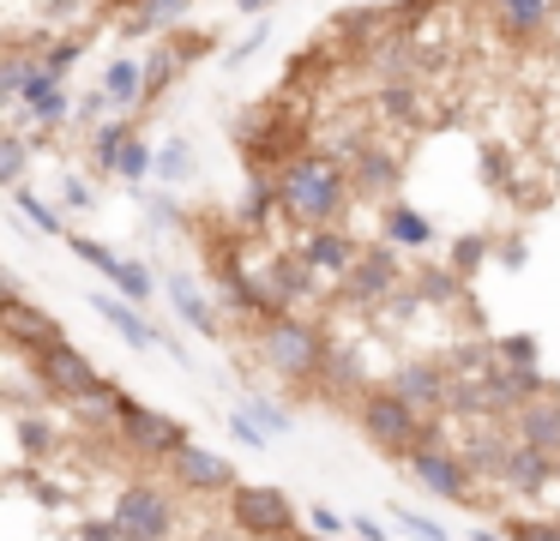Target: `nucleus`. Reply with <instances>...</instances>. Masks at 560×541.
I'll return each instance as SVG.
<instances>
[{"label":"nucleus","instance_id":"09e8293b","mask_svg":"<svg viewBox=\"0 0 560 541\" xmlns=\"http://www.w3.org/2000/svg\"><path fill=\"white\" fill-rule=\"evenodd\" d=\"M350 529H355V536H362V541H392V529L380 524L374 511H355V517H350Z\"/></svg>","mask_w":560,"mask_h":541},{"label":"nucleus","instance_id":"39448f33","mask_svg":"<svg viewBox=\"0 0 560 541\" xmlns=\"http://www.w3.org/2000/svg\"><path fill=\"white\" fill-rule=\"evenodd\" d=\"M259 355H266L271 373H283V379H319V367H326V337H319L307 319L283 313V319L266 325V337H259Z\"/></svg>","mask_w":560,"mask_h":541},{"label":"nucleus","instance_id":"72a5a7b5","mask_svg":"<svg viewBox=\"0 0 560 541\" xmlns=\"http://www.w3.org/2000/svg\"><path fill=\"white\" fill-rule=\"evenodd\" d=\"M380 115H392V120H422V103H416V91L404 79H386L380 84Z\"/></svg>","mask_w":560,"mask_h":541},{"label":"nucleus","instance_id":"f257e3e1","mask_svg":"<svg viewBox=\"0 0 560 541\" xmlns=\"http://www.w3.org/2000/svg\"><path fill=\"white\" fill-rule=\"evenodd\" d=\"M355 199L350 163L331 151H302L278 168V211L302 228H331Z\"/></svg>","mask_w":560,"mask_h":541},{"label":"nucleus","instance_id":"2f4dec72","mask_svg":"<svg viewBox=\"0 0 560 541\" xmlns=\"http://www.w3.org/2000/svg\"><path fill=\"white\" fill-rule=\"evenodd\" d=\"M476 175H482L494 192H512V151L500 139H488L482 151H476Z\"/></svg>","mask_w":560,"mask_h":541},{"label":"nucleus","instance_id":"49530a36","mask_svg":"<svg viewBox=\"0 0 560 541\" xmlns=\"http://www.w3.org/2000/svg\"><path fill=\"white\" fill-rule=\"evenodd\" d=\"M307 524H314L319 536H343V529H350V517H338L331 505H307Z\"/></svg>","mask_w":560,"mask_h":541},{"label":"nucleus","instance_id":"1a4fd4ad","mask_svg":"<svg viewBox=\"0 0 560 541\" xmlns=\"http://www.w3.org/2000/svg\"><path fill=\"white\" fill-rule=\"evenodd\" d=\"M404 463H410V475H416V487H422V493L470 505V463H464V457H452L446 445H422V451H410Z\"/></svg>","mask_w":560,"mask_h":541},{"label":"nucleus","instance_id":"393cba45","mask_svg":"<svg viewBox=\"0 0 560 541\" xmlns=\"http://www.w3.org/2000/svg\"><path fill=\"white\" fill-rule=\"evenodd\" d=\"M170 307L182 313V325H194L199 337H223L218 307L206 301V289H194V277H170Z\"/></svg>","mask_w":560,"mask_h":541},{"label":"nucleus","instance_id":"bb28decb","mask_svg":"<svg viewBox=\"0 0 560 541\" xmlns=\"http://www.w3.org/2000/svg\"><path fill=\"white\" fill-rule=\"evenodd\" d=\"M182 55H175V43H158V48H145V108H158L163 103V91H170L175 79H182Z\"/></svg>","mask_w":560,"mask_h":541},{"label":"nucleus","instance_id":"aec40b11","mask_svg":"<svg viewBox=\"0 0 560 541\" xmlns=\"http://www.w3.org/2000/svg\"><path fill=\"white\" fill-rule=\"evenodd\" d=\"M380 235H386L392 247H410V252H422V247H434V240H440L434 223H428L410 199H386V204H380Z\"/></svg>","mask_w":560,"mask_h":541},{"label":"nucleus","instance_id":"2eb2a0df","mask_svg":"<svg viewBox=\"0 0 560 541\" xmlns=\"http://www.w3.org/2000/svg\"><path fill=\"white\" fill-rule=\"evenodd\" d=\"M0 331L13 337V349H31V355H37V349H49V343H61V325L49 319V313H37L31 307L25 295H0Z\"/></svg>","mask_w":560,"mask_h":541},{"label":"nucleus","instance_id":"ddd939ff","mask_svg":"<svg viewBox=\"0 0 560 541\" xmlns=\"http://www.w3.org/2000/svg\"><path fill=\"white\" fill-rule=\"evenodd\" d=\"M295 252L307 259V271H314V277H331V283H343V277L355 271V259H362V240H355L350 228H307Z\"/></svg>","mask_w":560,"mask_h":541},{"label":"nucleus","instance_id":"4468645a","mask_svg":"<svg viewBox=\"0 0 560 541\" xmlns=\"http://www.w3.org/2000/svg\"><path fill=\"white\" fill-rule=\"evenodd\" d=\"M170 463H175V475H182V487H187V493H223V499H230V493L242 487V481H235V469L223 463L218 451L194 445V439H187L182 451L170 457Z\"/></svg>","mask_w":560,"mask_h":541},{"label":"nucleus","instance_id":"c756f323","mask_svg":"<svg viewBox=\"0 0 560 541\" xmlns=\"http://www.w3.org/2000/svg\"><path fill=\"white\" fill-rule=\"evenodd\" d=\"M121 180H133V187H145L151 175H158V144H145V132H133L121 151V168H115Z\"/></svg>","mask_w":560,"mask_h":541},{"label":"nucleus","instance_id":"9d476101","mask_svg":"<svg viewBox=\"0 0 560 541\" xmlns=\"http://www.w3.org/2000/svg\"><path fill=\"white\" fill-rule=\"evenodd\" d=\"M73 108H79V96L67 91V79H61V72H49V67H43L37 79L25 84V96L13 103V120H19V127L31 120V127L55 132L61 120H73Z\"/></svg>","mask_w":560,"mask_h":541},{"label":"nucleus","instance_id":"ea45409f","mask_svg":"<svg viewBox=\"0 0 560 541\" xmlns=\"http://www.w3.org/2000/svg\"><path fill=\"white\" fill-rule=\"evenodd\" d=\"M79 55H85V43H79V36H55V43L43 48V67H49V72H61V79H67V67H73Z\"/></svg>","mask_w":560,"mask_h":541},{"label":"nucleus","instance_id":"f8f14e48","mask_svg":"<svg viewBox=\"0 0 560 541\" xmlns=\"http://www.w3.org/2000/svg\"><path fill=\"white\" fill-rule=\"evenodd\" d=\"M392 289H398V252L392 247H362V259H355V271L338 283L343 307H374V301H386Z\"/></svg>","mask_w":560,"mask_h":541},{"label":"nucleus","instance_id":"473e14b6","mask_svg":"<svg viewBox=\"0 0 560 541\" xmlns=\"http://www.w3.org/2000/svg\"><path fill=\"white\" fill-rule=\"evenodd\" d=\"M115 289H121L127 301H139V307H145V301L158 295V271H151V264H139V259H121V271H115Z\"/></svg>","mask_w":560,"mask_h":541},{"label":"nucleus","instance_id":"8fccbe9b","mask_svg":"<svg viewBox=\"0 0 560 541\" xmlns=\"http://www.w3.org/2000/svg\"><path fill=\"white\" fill-rule=\"evenodd\" d=\"M79 541H121V524L115 517H103V524H85V536Z\"/></svg>","mask_w":560,"mask_h":541},{"label":"nucleus","instance_id":"58836bf2","mask_svg":"<svg viewBox=\"0 0 560 541\" xmlns=\"http://www.w3.org/2000/svg\"><path fill=\"white\" fill-rule=\"evenodd\" d=\"M115 115V103H109V91H103V84H97V91H85V96H79V108H73V120H79V127H97V120H109Z\"/></svg>","mask_w":560,"mask_h":541},{"label":"nucleus","instance_id":"6e6552de","mask_svg":"<svg viewBox=\"0 0 560 541\" xmlns=\"http://www.w3.org/2000/svg\"><path fill=\"white\" fill-rule=\"evenodd\" d=\"M115 427H121L127 445H133V451H145V457H175L187 445L182 421H170L163 409H151V403H133V397H121V403H115Z\"/></svg>","mask_w":560,"mask_h":541},{"label":"nucleus","instance_id":"7c9ffc66","mask_svg":"<svg viewBox=\"0 0 560 541\" xmlns=\"http://www.w3.org/2000/svg\"><path fill=\"white\" fill-rule=\"evenodd\" d=\"M25 168H31V139L25 132H7V139H0V187L7 192L25 187Z\"/></svg>","mask_w":560,"mask_h":541},{"label":"nucleus","instance_id":"a19ab883","mask_svg":"<svg viewBox=\"0 0 560 541\" xmlns=\"http://www.w3.org/2000/svg\"><path fill=\"white\" fill-rule=\"evenodd\" d=\"M170 43H175V55H182V67H199V60L218 48V36H211V31H194V36H170Z\"/></svg>","mask_w":560,"mask_h":541},{"label":"nucleus","instance_id":"dca6fc26","mask_svg":"<svg viewBox=\"0 0 560 541\" xmlns=\"http://www.w3.org/2000/svg\"><path fill=\"white\" fill-rule=\"evenodd\" d=\"M350 180H355V199H398L404 163L386 151V144H374V139H368L362 151L350 156Z\"/></svg>","mask_w":560,"mask_h":541},{"label":"nucleus","instance_id":"f03ea898","mask_svg":"<svg viewBox=\"0 0 560 541\" xmlns=\"http://www.w3.org/2000/svg\"><path fill=\"white\" fill-rule=\"evenodd\" d=\"M355 427H362V439L374 445V451H386V457H410V451H422V445H440L434 421L416 415V409L404 403L392 385H386V391H368V397H362V409H355Z\"/></svg>","mask_w":560,"mask_h":541},{"label":"nucleus","instance_id":"6e6d98bb","mask_svg":"<svg viewBox=\"0 0 560 541\" xmlns=\"http://www.w3.org/2000/svg\"><path fill=\"white\" fill-rule=\"evenodd\" d=\"M295 541H343V536H319V529H314V536H295Z\"/></svg>","mask_w":560,"mask_h":541},{"label":"nucleus","instance_id":"5fc2aeb1","mask_svg":"<svg viewBox=\"0 0 560 541\" xmlns=\"http://www.w3.org/2000/svg\"><path fill=\"white\" fill-rule=\"evenodd\" d=\"M470 541H512V536H500V529H470Z\"/></svg>","mask_w":560,"mask_h":541},{"label":"nucleus","instance_id":"4c0bfd02","mask_svg":"<svg viewBox=\"0 0 560 541\" xmlns=\"http://www.w3.org/2000/svg\"><path fill=\"white\" fill-rule=\"evenodd\" d=\"M266 36H271V24H266V19H259V24H254V31H247V36H242V43H235V48H230V55H223V67H230V72H242V67H247V60H254V55H259V48H266Z\"/></svg>","mask_w":560,"mask_h":541},{"label":"nucleus","instance_id":"20e7f679","mask_svg":"<svg viewBox=\"0 0 560 541\" xmlns=\"http://www.w3.org/2000/svg\"><path fill=\"white\" fill-rule=\"evenodd\" d=\"M230 524L242 529L247 541H295L302 536V517H295V499L271 481H242L230 493Z\"/></svg>","mask_w":560,"mask_h":541},{"label":"nucleus","instance_id":"a18cd8bd","mask_svg":"<svg viewBox=\"0 0 560 541\" xmlns=\"http://www.w3.org/2000/svg\"><path fill=\"white\" fill-rule=\"evenodd\" d=\"M500 361H512V367H536V337H500Z\"/></svg>","mask_w":560,"mask_h":541},{"label":"nucleus","instance_id":"603ef678","mask_svg":"<svg viewBox=\"0 0 560 541\" xmlns=\"http://www.w3.org/2000/svg\"><path fill=\"white\" fill-rule=\"evenodd\" d=\"M235 12H247V19H266L271 0H235Z\"/></svg>","mask_w":560,"mask_h":541},{"label":"nucleus","instance_id":"412c9836","mask_svg":"<svg viewBox=\"0 0 560 541\" xmlns=\"http://www.w3.org/2000/svg\"><path fill=\"white\" fill-rule=\"evenodd\" d=\"M266 295H271V307H278V319L295 307V301H307L314 295V271H307V259L295 252V259H271V271H266Z\"/></svg>","mask_w":560,"mask_h":541},{"label":"nucleus","instance_id":"864d4df0","mask_svg":"<svg viewBox=\"0 0 560 541\" xmlns=\"http://www.w3.org/2000/svg\"><path fill=\"white\" fill-rule=\"evenodd\" d=\"M199 541H247V536H242V529H206Z\"/></svg>","mask_w":560,"mask_h":541},{"label":"nucleus","instance_id":"cd10ccee","mask_svg":"<svg viewBox=\"0 0 560 541\" xmlns=\"http://www.w3.org/2000/svg\"><path fill=\"white\" fill-rule=\"evenodd\" d=\"M43 72V55H25V48H7V60H0V108H13L19 96H25V84Z\"/></svg>","mask_w":560,"mask_h":541},{"label":"nucleus","instance_id":"b1692460","mask_svg":"<svg viewBox=\"0 0 560 541\" xmlns=\"http://www.w3.org/2000/svg\"><path fill=\"white\" fill-rule=\"evenodd\" d=\"M187 12H194V0H133V12L121 19V36H127V43L158 36V31H170V24H182Z\"/></svg>","mask_w":560,"mask_h":541},{"label":"nucleus","instance_id":"f3484780","mask_svg":"<svg viewBox=\"0 0 560 541\" xmlns=\"http://www.w3.org/2000/svg\"><path fill=\"white\" fill-rule=\"evenodd\" d=\"M560 0H488V19L506 43H536V36L555 24Z\"/></svg>","mask_w":560,"mask_h":541},{"label":"nucleus","instance_id":"5701e85b","mask_svg":"<svg viewBox=\"0 0 560 541\" xmlns=\"http://www.w3.org/2000/svg\"><path fill=\"white\" fill-rule=\"evenodd\" d=\"M103 91H109L115 115H139L145 108V60H109L103 67Z\"/></svg>","mask_w":560,"mask_h":541},{"label":"nucleus","instance_id":"4be33fe9","mask_svg":"<svg viewBox=\"0 0 560 541\" xmlns=\"http://www.w3.org/2000/svg\"><path fill=\"white\" fill-rule=\"evenodd\" d=\"M127 139H133V115H109V120H97V127L85 132L91 168H97V175H115V168H121Z\"/></svg>","mask_w":560,"mask_h":541},{"label":"nucleus","instance_id":"de8ad7c7","mask_svg":"<svg viewBox=\"0 0 560 541\" xmlns=\"http://www.w3.org/2000/svg\"><path fill=\"white\" fill-rule=\"evenodd\" d=\"M61 204H67V211H91V204H97V192L73 175V180H61Z\"/></svg>","mask_w":560,"mask_h":541},{"label":"nucleus","instance_id":"9b49d317","mask_svg":"<svg viewBox=\"0 0 560 541\" xmlns=\"http://www.w3.org/2000/svg\"><path fill=\"white\" fill-rule=\"evenodd\" d=\"M392 391H398L416 415L434 421L440 409H452V367H440V361H404V367L392 373Z\"/></svg>","mask_w":560,"mask_h":541},{"label":"nucleus","instance_id":"c03bdc74","mask_svg":"<svg viewBox=\"0 0 560 541\" xmlns=\"http://www.w3.org/2000/svg\"><path fill=\"white\" fill-rule=\"evenodd\" d=\"M512 541H560V524H548V517H518V524H506Z\"/></svg>","mask_w":560,"mask_h":541},{"label":"nucleus","instance_id":"79ce46f5","mask_svg":"<svg viewBox=\"0 0 560 541\" xmlns=\"http://www.w3.org/2000/svg\"><path fill=\"white\" fill-rule=\"evenodd\" d=\"M242 409H247V415H254L266 433H283V427H290V415H283V409L271 403V397H242Z\"/></svg>","mask_w":560,"mask_h":541},{"label":"nucleus","instance_id":"e433bc0d","mask_svg":"<svg viewBox=\"0 0 560 541\" xmlns=\"http://www.w3.org/2000/svg\"><path fill=\"white\" fill-rule=\"evenodd\" d=\"M488 252H494V240H488V235H458V247H452V271L470 277L476 264L488 259Z\"/></svg>","mask_w":560,"mask_h":541},{"label":"nucleus","instance_id":"6ab92c4d","mask_svg":"<svg viewBox=\"0 0 560 541\" xmlns=\"http://www.w3.org/2000/svg\"><path fill=\"white\" fill-rule=\"evenodd\" d=\"M560 469V457L555 451H536V445H524V439H512V451H506V463H500V487H512V493H536V487H548V475Z\"/></svg>","mask_w":560,"mask_h":541},{"label":"nucleus","instance_id":"37998d69","mask_svg":"<svg viewBox=\"0 0 560 541\" xmlns=\"http://www.w3.org/2000/svg\"><path fill=\"white\" fill-rule=\"evenodd\" d=\"M230 433H235V439L247 445V451H266V445H271V433L259 427V421L247 415V409H235V415H230Z\"/></svg>","mask_w":560,"mask_h":541},{"label":"nucleus","instance_id":"c85d7f7f","mask_svg":"<svg viewBox=\"0 0 560 541\" xmlns=\"http://www.w3.org/2000/svg\"><path fill=\"white\" fill-rule=\"evenodd\" d=\"M194 175H199L194 144H187V139H163V144H158V180H170V187H187Z\"/></svg>","mask_w":560,"mask_h":541},{"label":"nucleus","instance_id":"3c124183","mask_svg":"<svg viewBox=\"0 0 560 541\" xmlns=\"http://www.w3.org/2000/svg\"><path fill=\"white\" fill-rule=\"evenodd\" d=\"M500 264H506V271H518V264H524V247H518V240H506V247H500Z\"/></svg>","mask_w":560,"mask_h":541},{"label":"nucleus","instance_id":"f704fd0d","mask_svg":"<svg viewBox=\"0 0 560 541\" xmlns=\"http://www.w3.org/2000/svg\"><path fill=\"white\" fill-rule=\"evenodd\" d=\"M386 517H392V524H398V529H404V536H410V541H452L446 529L434 524V517L410 511V505H386Z\"/></svg>","mask_w":560,"mask_h":541},{"label":"nucleus","instance_id":"a878e982","mask_svg":"<svg viewBox=\"0 0 560 541\" xmlns=\"http://www.w3.org/2000/svg\"><path fill=\"white\" fill-rule=\"evenodd\" d=\"M13 211L25 216L43 240H67V235H73V228H67V204L61 199H43V192H31V187H13Z\"/></svg>","mask_w":560,"mask_h":541},{"label":"nucleus","instance_id":"423d86ee","mask_svg":"<svg viewBox=\"0 0 560 541\" xmlns=\"http://www.w3.org/2000/svg\"><path fill=\"white\" fill-rule=\"evenodd\" d=\"M235 151H242L254 168H271V175H278V168L290 163V156H302L307 144H302V132H295V127H283L278 108L259 103V108H247V115L235 120Z\"/></svg>","mask_w":560,"mask_h":541},{"label":"nucleus","instance_id":"7ed1b4c3","mask_svg":"<svg viewBox=\"0 0 560 541\" xmlns=\"http://www.w3.org/2000/svg\"><path fill=\"white\" fill-rule=\"evenodd\" d=\"M37 385H43V397H61V403H109V409L121 403L115 385L103 379V373L91 367L67 337L49 343V349H37Z\"/></svg>","mask_w":560,"mask_h":541},{"label":"nucleus","instance_id":"0eeeda50","mask_svg":"<svg viewBox=\"0 0 560 541\" xmlns=\"http://www.w3.org/2000/svg\"><path fill=\"white\" fill-rule=\"evenodd\" d=\"M109 517L121 524V541H170L175 536V499L163 487H151V481L121 487Z\"/></svg>","mask_w":560,"mask_h":541},{"label":"nucleus","instance_id":"a211bd4d","mask_svg":"<svg viewBox=\"0 0 560 541\" xmlns=\"http://www.w3.org/2000/svg\"><path fill=\"white\" fill-rule=\"evenodd\" d=\"M91 307H97L103 325H115V337H121V343H133V349H158L163 343V331L145 319V313H139V301L109 295V289H91Z\"/></svg>","mask_w":560,"mask_h":541},{"label":"nucleus","instance_id":"c9c22d12","mask_svg":"<svg viewBox=\"0 0 560 541\" xmlns=\"http://www.w3.org/2000/svg\"><path fill=\"white\" fill-rule=\"evenodd\" d=\"M67 247H73V252H79V259H85V264H97V271L109 277V283H115V271H121V252H109V247H103V240H91V235H67Z\"/></svg>","mask_w":560,"mask_h":541}]
</instances>
